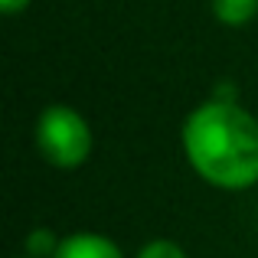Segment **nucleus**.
<instances>
[{
	"instance_id": "f257e3e1",
	"label": "nucleus",
	"mask_w": 258,
	"mask_h": 258,
	"mask_svg": "<svg viewBox=\"0 0 258 258\" xmlns=\"http://www.w3.org/2000/svg\"><path fill=\"white\" fill-rule=\"evenodd\" d=\"M180 144L200 180L216 189H248L258 183V118L235 98L209 95L186 114Z\"/></svg>"
},
{
	"instance_id": "f03ea898",
	"label": "nucleus",
	"mask_w": 258,
	"mask_h": 258,
	"mask_svg": "<svg viewBox=\"0 0 258 258\" xmlns=\"http://www.w3.org/2000/svg\"><path fill=\"white\" fill-rule=\"evenodd\" d=\"M36 147L56 170H76L92 154V127L72 105H46L36 118Z\"/></svg>"
},
{
	"instance_id": "7ed1b4c3",
	"label": "nucleus",
	"mask_w": 258,
	"mask_h": 258,
	"mask_svg": "<svg viewBox=\"0 0 258 258\" xmlns=\"http://www.w3.org/2000/svg\"><path fill=\"white\" fill-rule=\"evenodd\" d=\"M52 258H124V252L101 232H72L59 242Z\"/></svg>"
},
{
	"instance_id": "20e7f679",
	"label": "nucleus",
	"mask_w": 258,
	"mask_h": 258,
	"mask_svg": "<svg viewBox=\"0 0 258 258\" xmlns=\"http://www.w3.org/2000/svg\"><path fill=\"white\" fill-rule=\"evenodd\" d=\"M209 10L222 26H245L255 20L258 0H209Z\"/></svg>"
},
{
	"instance_id": "39448f33",
	"label": "nucleus",
	"mask_w": 258,
	"mask_h": 258,
	"mask_svg": "<svg viewBox=\"0 0 258 258\" xmlns=\"http://www.w3.org/2000/svg\"><path fill=\"white\" fill-rule=\"evenodd\" d=\"M59 242H62V239H59L52 229L36 226L30 235H26L23 248H26V255H30V258H52V255H56V248H59Z\"/></svg>"
},
{
	"instance_id": "423d86ee",
	"label": "nucleus",
	"mask_w": 258,
	"mask_h": 258,
	"mask_svg": "<svg viewBox=\"0 0 258 258\" xmlns=\"http://www.w3.org/2000/svg\"><path fill=\"white\" fill-rule=\"evenodd\" d=\"M134 258H186V252H183V245L173 242V239H151L138 248Z\"/></svg>"
},
{
	"instance_id": "0eeeda50",
	"label": "nucleus",
	"mask_w": 258,
	"mask_h": 258,
	"mask_svg": "<svg viewBox=\"0 0 258 258\" xmlns=\"http://www.w3.org/2000/svg\"><path fill=\"white\" fill-rule=\"evenodd\" d=\"M30 4L33 0H0V13H4V17H17V13H23Z\"/></svg>"
},
{
	"instance_id": "6e6552de",
	"label": "nucleus",
	"mask_w": 258,
	"mask_h": 258,
	"mask_svg": "<svg viewBox=\"0 0 258 258\" xmlns=\"http://www.w3.org/2000/svg\"><path fill=\"white\" fill-rule=\"evenodd\" d=\"M23 258H30V255H23Z\"/></svg>"
}]
</instances>
